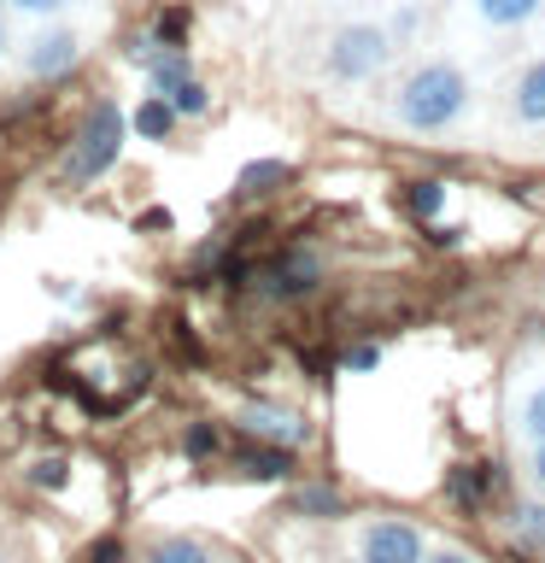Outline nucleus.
Returning a JSON list of instances; mask_svg holds the SVG:
<instances>
[{
  "instance_id": "nucleus-23",
  "label": "nucleus",
  "mask_w": 545,
  "mask_h": 563,
  "mask_svg": "<svg viewBox=\"0 0 545 563\" xmlns=\"http://www.w3.org/2000/svg\"><path fill=\"white\" fill-rule=\"evenodd\" d=\"M188 452H193V457L218 452V434H211V429H193V434H188Z\"/></svg>"
},
{
  "instance_id": "nucleus-29",
  "label": "nucleus",
  "mask_w": 545,
  "mask_h": 563,
  "mask_svg": "<svg viewBox=\"0 0 545 563\" xmlns=\"http://www.w3.org/2000/svg\"><path fill=\"white\" fill-rule=\"evenodd\" d=\"M0 563H7V545H0Z\"/></svg>"
},
{
  "instance_id": "nucleus-27",
  "label": "nucleus",
  "mask_w": 545,
  "mask_h": 563,
  "mask_svg": "<svg viewBox=\"0 0 545 563\" xmlns=\"http://www.w3.org/2000/svg\"><path fill=\"white\" fill-rule=\"evenodd\" d=\"M527 475H534V487H545V440L534 446V457H527Z\"/></svg>"
},
{
  "instance_id": "nucleus-2",
  "label": "nucleus",
  "mask_w": 545,
  "mask_h": 563,
  "mask_svg": "<svg viewBox=\"0 0 545 563\" xmlns=\"http://www.w3.org/2000/svg\"><path fill=\"white\" fill-rule=\"evenodd\" d=\"M387 59H393V30H381V24H346V30L329 35L323 70H329V82H369Z\"/></svg>"
},
{
  "instance_id": "nucleus-24",
  "label": "nucleus",
  "mask_w": 545,
  "mask_h": 563,
  "mask_svg": "<svg viewBox=\"0 0 545 563\" xmlns=\"http://www.w3.org/2000/svg\"><path fill=\"white\" fill-rule=\"evenodd\" d=\"M182 30H188V18H182V12H165V24H158V35H165V42H182Z\"/></svg>"
},
{
  "instance_id": "nucleus-28",
  "label": "nucleus",
  "mask_w": 545,
  "mask_h": 563,
  "mask_svg": "<svg viewBox=\"0 0 545 563\" xmlns=\"http://www.w3.org/2000/svg\"><path fill=\"white\" fill-rule=\"evenodd\" d=\"M7 47H12V42H7V30H0V59H7Z\"/></svg>"
},
{
  "instance_id": "nucleus-14",
  "label": "nucleus",
  "mask_w": 545,
  "mask_h": 563,
  "mask_svg": "<svg viewBox=\"0 0 545 563\" xmlns=\"http://www.w3.org/2000/svg\"><path fill=\"white\" fill-rule=\"evenodd\" d=\"M165 100L176 106V118H200L205 106H211V95H205V82H193V77H182V82H176V88H170Z\"/></svg>"
},
{
  "instance_id": "nucleus-30",
  "label": "nucleus",
  "mask_w": 545,
  "mask_h": 563,
  "mask_svg": "<svg viewBox=\"0 0 545 563\" xmlns=\"http://www.w3.org/2000/svg\"><path fill=\"white\" fill-rule=\"evenodd\" d=\"M0 7H7V0H0Z\"/></svg>"
},
{
  "instance_id": "nucleus-22",
  "label": "nucleus",
  "mask_w": 545,
  "mask_h": 563,
  "mask_svg": "<svg viewBox=\"0 0 545 563\" xmlns=\"http://www.w3.org/2000/svg\"><path fill=\"white\" fill-rule=\"evenodd\" d=\"M416 30H422V12H399L393 18V42H411Z\"/></svg>"
},
{
  "instance_id": "nucleus-25",
  "label": "nucleus",
  "mask_w": 545,
  "mask_h": 563,
  "mask_svg": "<svg viewBox=\"0 0 545 563\" xmlns=\"http://www.w3.org/2000/svg\"><path fill=\"white\" fill-rule=\"evenodd\" d=\"M118 558H123V552H118V540H100V545H94V552H88L82 563H118Z\"/></svg>"
},
{
  "instance_id": "nucleus-3",
  "label": "nucleus",
  "mask_w": 545,
  "mask_h": 563,
  "mask_svg": "<svg viewBox=\"0 0 545 563\" xmlns=\"http://www.w3.org/2000/svg\"><path fill=\"white\" fill-rule=\"evenodd\" d=\"M118 147H123V118H118V106L112 100H100L94 112H88V123H82V135H77V153H70V183H94V176L118 158Z\"/></svg>"
},
{
  "instance_id": "nucleus-7",
  "label": "nucleus",
  "mask_w": 545,
  "mask_h": 563,
  "mask_svg": "<svg viewBox=\"0 0 545 563\" xmlns=\"http://www.w3.org/2000/svg\"><path fill=\"white\" fill-rule=\"evenodd\" d=\"M241 429L246 434H258V440H276V446H299L311 429H305V417H293V411H276V405H246L241 411Z\"/></svg>"
},
{
  "instance_id": "nucleus-13",
  "label": "nucleus",
  "mask_w": 545,
  "mask_h": 563,
  "mask_svg": "<svg viewBox=\"0 0 545 563\" xmlns=\"http://www.w3.org/2000/svg\"><path fill=\"white\" fill-rule=\"evenodd\" d=\"M276 183H288V165H281V158H264V165H246L241 170V194H270Z\"/></svg>"
},
{
  "instance_id": "nucleus-4",
  "label": "nucleus",
  "mask_w": 545,
  "mask_h": 563,
  "mask_svg": "<svg viewBox=\"0 0 545 563\" xmlns=\"http://www.w3.org/2000/svg\"><path fill=\"white\" fill-rule=\"evenodd\" d=\"M358 563H422V534L399 517H369L358 528Z\"/></svg>"
},
{
  "instance_id": "nucleus-10",
  "label": "nucleus",
  "mask_w": 545,
  "mask_h": 563,
  "mask_svg": "<svg viewBox=\"0 0 545 563\" xmlns=\"http://www.w3.org/2000/svg\"><path fill=\"white\" fill-rule=\"evenodd\" d=\"M540 7L545 0H475L481 24H492V30H516V24H527V18H540Z\"/></svg>"
},
{
  "instance_id": "nucleus-6",
  "label": "nucleus",
  "mask_w": 545,
  "mask_h": 563,
  "mask_svg": "<svg viewBox=\"0 0 545 563\" xmlns=\"http://www.w3.org/2000/svg\"><path fill=\"white\" fill-rule=\"evenodd\" d=\"M316 276H323L316 253H288L270 276H264V294H270V299H305L316 288Z\"/></svg>"
},
{
  "instance_id": "nucleus-19",
  "label": "nucleus",
  "mask_w": 545,
  "mask_h": 563,
  "mask_svg": "<svg viewBox=\"0 0 545 563\" xmlns=\"http://www.w3.org/2000/svg\"><path fill=\"white\" fill-rule=\"evenodd\" d=\"M35 487H65V457H42V464L30 470Z\"/></svg>"
},
{
  "instance_id": "nucleus-20",
  "label": "nucleus",
  "mask_w": 545,
  "mask_h": 563,
  "mask_svg": "<svg viewBox=\"0 0 545 563\" xmlns=\"http://www.w3.org/2000/svg\"><path fill=\"white\" fill-rule=\"evenodd\" d=\"M7 7L30 12V18H59V12H65V0H7Z\"/></svg>"
},
{
  "instance_id": "nucleus-21",
  "label": "nucleus",
  "mask_w": 545,
  "mask_h": 563,
  "mask_svg": "<svg viewBox=\"0 0 545 563\" xmlns=\"http://www.w3.org/2000/svg\"><path fill=\"white\" fill-rule=\"evenodd\" d=\"M422 563H475L464 545H434V552H422Z\"/></svg>"
},
{
  "instance_id": "nucleus-8",
  "label": "nucleus",
  "mask_w": 545,
  "mask_h": 563,
  "mask_svg": "<svg viewBox=\"0 0 545 563\" xmlns=\"http://www.w3.org/2000/svg\"><path fill=\"white\" fill-rule=\"evenodd\" d=\"M492 487H499V475L481 470V464H452V470H446V493H452L464 510H481V499H487Z\"/></svg>"
},
{
  "instance_id": "nucleus-16",
  "label": "nucleus",
  "mask_w": 545,
  "mask_h": 563,
  "mask_svg": "<svg viewBox=\"0 0 545 563\" xmlns=\"http://www.w3.org/2000/svg\"><path fill=\"white\" fill-rule=\"evenodd\" d=\"M404 206H411L416 218H434V211L446 206V188H440V183H411V188H404Z\"/></svg>"
},
{
  "instance_id": "nucleus-12",
  "label": "nucleus",
  "mask_w": 545,
  "mask_h": 563,
  "mask_svg": "<svg viewBox=\"0 0 545 563\" xmlns=\"http://www.w3.org/2000/svg\"><path fill=\"white\" fill-rule=\"evenodd\" d=\"M170 123H176V106L165 95H153V100H141V112H135V130L141 135H153V141H165L170 135Z\"/></svg>"
},
{
  "instance_id": "nucleus-9",
  "label": "nucleus",
  "mask_w": 545,
  "mask_h": 563,
  "mask_svg": "<svg viewBox=\"0 0 545 563\" xmlns=\"http://www.w3.org/2000/svg\"><path fill=\"white\" fill-rule=\"evenodd\" d=\"M510 112H516L522 123H545V59H534L522 70V82H516V95H510Z\"/></svg>"
},
{
  "instance_id": "nucleus-26",
  "label": "nucleus",
  "mask_w": 545,
  "mask_h": 563,
  "mask_svg": "<svg viewBox=\"0 0 545 563\" xmlns=\"http://www.w3.org/2000/svg\"><path fill=\"white\" fill-rule=\"evenodd\" d=\"M299 505H305V510H334V493H323V487H316V493H299Z\"/></svg>"
},
{
  "instance_id": "nucleus-1",
  "label": "nucleus",
  "mask_w": 545,
  "mask_h": 563,
  "mask_svg": "<svg viewBox=\"0 0 545 563\" xmlns=\"http://www.w3.org/2000/svg\"><path fill=\"white\" fill-rule=\"evenodd\" d=\"M464 112H469V77L452 59L416 65L411 77L399 82V100H393V118L411 135H440V130H452Z\"/></svg>"
},
{
  "instance_id": "nucleus-11",
  "label": "nucleus",
  "mask_w": 545,
  "mask_h": 563,
  "mask_svg": "<svg viewBox=\"0 0 545 563\" xmlns=\"http://www.w3.org/2000/svg\"><path fill=\"white\" fill-rule=\"evenodd\" d=\"M141 563H218V558H211V545H200V540L170 534V540L147 545V558H141Z\"/></svg>"
},
{
  "instance_id": "nucleus-18",
  "label": "nucleus",
  "mask_w": 545,
  "mask_h": 563,
  "mask_svg": "<svg viewBox=\"0 0 545 563\" xmlns=\"http://www.w3.org/2000/svg\"><path fill=\"white\" fill-rule=\"evenodd\" d=\"M516 517H522V522H516L522 540H527V545H545V505H522Z\"/></svg>"
},
{
  "instance_id": "nucleus-5",
  "label": "nucleus",
  "mask_w": 545,
  "mask_h": 563,
  "mask_svg": "<svg viewBox=\"0 0 545 563\" xmlns=\"http://www.w3.org/2000/svg\"><path fill=\"white\" fill-rule=\"evenodd\" d=\"M77 59H82V35L65 30V24H42L24 42V70L30 77H65Z\"/></svg>"
},
{
  "instance_id": "nucleus-17",
  "label": "nucleus",
  "mask_w": 545,
  "mask_h": 563,
  "mask_svg": "<svg viewBox=\"0 0 545 563\" xmlns=\"http://www.w3.org/2000/svg\"><path fill=\"white\" fill-rule=\"evenodd\" d=\"M522 434L534 440V446L545 440V387H534V394L522 399Z\"/></svg>"
},
{
  "instance_id": "nucleus-15",
  "label": "nucleus",
  "mask_w": 545,
  "mask_h": 563,
  "mask_svg": "<svg viewBox=\"0 0 545 563\" xmlns=\"http://www.w3.org/2000/svg\"><path fill=\"white\" fill-rule=\"evenodd\" d=\"M246 475H264V482H276V475H288V446H264V452H246L241 457Z\"/></svg>"
}]
</instances>
